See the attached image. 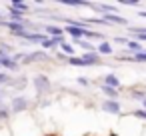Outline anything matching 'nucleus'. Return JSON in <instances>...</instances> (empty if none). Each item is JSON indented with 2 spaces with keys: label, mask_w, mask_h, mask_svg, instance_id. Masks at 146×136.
Wrapping results in <instances>:
<instances>
[{
  "label": "nucleus",
  "mask_w": 146,
  "mask_h": 136,
  "mask_svg": "<svg viewBox=\"0 0 146 136\" xmlns=\"http://www.w3.org/2000/svg\"><path fill=\"white\" fill-rule=\"evenodd\" d=\"M98 52H100V54H112V46H110V42H102V44L98 46Z\"/></svg>",
  "instance_id": "2eb2a0df"
},
{
  "label": "nucleus",
  "mask_w": 146,
  "mask_h": 136,
  "mask_svg": "<svg viewBox=\"0 0 146 136\" xmlns=\"http://www.w3.org/2000/svg\"><path fill=\"white\" fill-rule=\"evenodd\" d=\"M102 110H106V112H110V114H120V104H118L116 100H106V102L102 104Z\"/></svg>",
  "instance_id": "39448f33"
},
{
  "label": "nucleus",
  "mask_w": 146,
  "mask_h": 136,
  "mask_svg": "<svg viewBox=\"0 0 146 136\" xmlns=\"http://www.w3.org/2000/svg\"><path fill=\"white\" fill-rule=\"evenodd\" d=\"M104 22H114V24H126V18L116 16V14H104Z\"/></svg>",
  "instance_id": "0eeeda50"
},
{
  "label": "nucleus",
  "mask_w": 146,
  "mask_h": 136,
  "mask_svg": "<svg viewBox=\"0 0 146 136\" xmlns=\"http://www.w3.org/2000/svg\"><path fill=\"white\" fill-rule=\"evenodd\" d=\"M0 66H2V58H0Z\"/></svg>",
  "instance_id": "a878e982"
},
{
  "label": "nucleus",
  "mask_w": 146,
  "mask_h": 136,
  "mask_svg": "<svg viewBox=\"0 0 146 136\" xmlns=\"http://www.w3.org/2000/svg\"><path fill=\"white\" fill-rule=\"evenodd\" d=\"M144 106H146V100H144Z\"/></svg>",
  "instance_id": "bb28decb"
},
{
  "label": "nucleus",
  "mask_w": 146,
  "mask_h": 136,
  "mask_svg": "<svg viewBox=\"0 0 146 136\" xmlns=\"http://www.w3.org/2000/svg\"><path fill=\"white\" fill-rule=\"evenodd\" d=\"M134 116H138V118H144V120H146V110H136V112H134Z\"/></svg>",
  "instance_id": "412c9836"
},
{
  "label": "nucleus",
  "mask_w": 146,
  "mask_h": 136,
  "mask_svg": "<svg viewBox=\"0 0 146 136\" xmlns=\"http://www.w3.org/2000/svg\"><path fill=\"white\" fill-rule=\"evenodd\" d=\"M64 30H66L74 40H80V38L84 36V32H86V28H82V26H66Z\"/></svg>",
  "instance_id": "7ed1b4c3"
},
{
  "label": "nucleus",
  "mask_w": 146,
  "mask_h": 136,
  "mask_svg": "<svg viewBox=\"0 0 146 136\" xmlns=\"http://www.w3.org/2000/svg\"><path fill=\"white\" fill-rule=\"evenodd\" d=\"M78 82H80V84H82V86H86V84H88V80H86V78H84V76H80V78H78Z\"/></svg>",
  "instance_id": "5701e85b"
},
{
  "label": "nucleus",
  "mask_w": 146,
  "mask_h": 136,
  "mask_svg": "<svg viewBox=\"0 0 146 136\" xmlns=\"http://www.w3.org/2000/svg\"><path fill=\"white\" fill-rule=\"evenodd\" d=\"M8 116V110H4V108H0V118H6Z\"/></svg>",
  "instance_id": "4be33fe9"
},
{
  "label": "nucleus",
  "mask_w": 146,
  "mask_h": 136,
  "mask_svg": "<svg viewBox=\"0 0 146 136\" xmlns=\"http://www.w3.org/2000/svg\"><path fill=\"white\" fill-rule=\"evenodd\" d=\"M0 84H8V74L6 72H0Z\"/></svg>",
  "instance_id": "6ab92c4d"
},
{
  "label": "nucleus",
  "mask_w": 146,
  "mask_h": 136,
  "mask_svg": "<svg viewBox=\"0 0 146 136\" xmlns=\"http://www.w3.org/2000/svg\"><path fill=\"white\" fill-rule=\"evenodd\" d=\"M10 8H14V10H20V12H26V10H28V4H24V2H18V0H16V2H12V4H10Z\"/></svg>",
  "instance_id": "dca6fc26"
},
{
  "label": "nucleus",
  "mask_w": 146,
  "mask_h": 136,
  "mask_svg": "<svg viewBox=\"0 0 146 136\" xmlns=\"http://www.w3.org/2000/svg\"><path fill=\"white\" fill-rule=\"evenodd\" d=\"M132 58H134V60H138V62H146V52H140V54H134Z\"/></svg>",
  "instance_id": "a211bd4d"
},
{
  "label": "nucleus",
  "mask_w": 146,
  "mask_h": 136,
  "mask_svg": "<svg viewBox=\"0 0 146 136\" xmlns=\"http://www.w3.org/2000/svg\"><path fill=\"white\" fill-rule=\"evenodd\" d=\"M84 36H86V38H102V34L92 32V30H86V32H84Z\"/></svg>",
  "instance_id": "f3484780"
},
{
  "label": "nucleus",
  "mask_w": 146,
  "mask_h": 136,
  "mask_svg": "<svg viewBox=\"0 0 146 136\" xmlns=\"http://www.w3.org/2000/svg\"><path fill=\"white\" fill-rule=\"evenodd\" d=\"M104 84H106V86H112V88H118L120 80H118L114 74H106V76H104Z\"/></svg>",
  "instance_id": "6e6552de"
},
{
  "label": "nucleus",
  "mask_w": 146,
  "mask_h": 136,
  "mask_svg": "<svg viewBox=\"0 0 146 136\" xmlns=\"http://www.w3.org/2000/svg\"><path fill=\"white\" fill-rule=\"evenodd\" d=\"M82 58H84L90 66H92V64H100V58H98V54H94V52H86Z\"/></svg>",
  "instance_id": "9d476101"
},
{
  "label": "nucleus",
  "mask_w": 146,
  "mask_h": 136,
  "mask_svg": "<svg viewBox=\"0 0 146 136\" xmlns=\"http://www.w3.org/2000/svg\"><path fill=\"white\" fill-rule=\"evenodd\" d=\"M126 46H128V48H130L134 54H140V52H144V50H142V46H140V42H136V40H128V44H126Z\"/></svg>",
  "instance_id": "f8f14e48"
},
{
  "label": "nucleus",
  "mask_w": 146,
  "mask_h": 136,
  "mask_svg": "<svg viewBox=\"0 0 146 136\" xmlns=\"http://www.w3.org/2000/svg\"><path fill=\"white\" fill-rule=\"evenodd\" d=\"M60 48H62V52H64V54H68L70 58L74 56V46H72V44H68V42H62V44H60Z\"/></svg>",
  "instance_id": "4468645a"
},
{
  "label": "nucleus",
  "mask_w": 146,
  "mask_h": 136,
  "mask_svg": "<svg viewBox=\"0 0 146 136\" xmlns=\"http://www.w3.org/2000/svg\"><path fill=\"white\" fill-rule=\"evenodd\" d=\"M138 16H142V18H146V12H140V14H138Z\"/></svg>",
  "instance_id": "393cba45"
},
{
  "label": "nucleus",
  "mask_w": 146,
  "mask_h": 136,
  "mask_svg": "<svg viewBox=\"0 0 146 136\" xmlns=\"http://www.w3.org/2000/svg\"><path fill=\"white\" fill-rule=\"evenodd\" d=\"M8 8H10V6H8ZM22 14H24V12H20V10H14V8H10V18H12L14 22H24Z\"/></svg>",
  "instance_id": "ddd939ff"
},
{
  "label": "nucleus",
  "mask_w": 146,
  "mask_h": 136,
  "mask_svg": "<svg viewBox=\"0 0 146 136\" xmlns=\"http://www.w3.org/2000/svg\"><path fill=\"white\" fill-rule=\"evenodd\" d=\"M44 30H46L52 38H62V32H64L60 26H54V24H46V26H44Z\"/></svg>",
  "instance_id": "423d86ee"
},
{
  "label": "nucleus",
  "mask_w": 146,
  "mask_h": 136,
  "mask_svg": "<svg viewBox=\"0 0 146 136\" xmlns=\"http://www.w3.org/2000/svg\"><path fill=\"white\" fill-rule=\"evenodd\" d=\"M46 58H48V56H46L44 50H40V52H30V54L24 56V64H30V62H34V60H46Z\"/></svg>",
  "instance_id": "20e7f679"
},
{
  "label": "nucleus",
  "mask_w": 146,
  "mask_h": 136,
  "mask_svg": "<svg viewBox=\"0 0 146 136\" xmlns=\"http://www.w3.org/2000/svg\"><path fill=\"white\" fill-rule=\"evenodd\" d=\"M8 56V50H2V48H0V58H6Z\"/></svg>",
  "instance_id": "b1692460"
},
{
  "label": "nucleus",
  "mask_w": 146,
  "mask_h": 136,
  "mask_svg": "<svg viewBox=\"0 0 146 136\" xmlns=\"http://www.w3.org/2000/svg\"><path fill=\"white\" fill-rule=\"evenodd\" d=\"M68 64H70V66H90L82 56H72V58L68 60Z\"/></svg>",
  "instance_id": "9b49d317"
},
{
  "label": "nucleus",
  "mask_w": 146,
  "mask_h": 136,
  "mask_svg": "<svg viewBox=\"0 0 146 136\" xmlns=\"http://www.w3.org/2000/svg\"><path fill=\"white\" fill-rule=\"evenodd\" d=\"M102 92L110 98V100H116L118 98V92H116V88H112V86H106V84H102Z\"/></svg>",
  "instance_id": "1a4fd4ad"
},
{
  "label": "nucleus",
  "mask_w": 146,
  "mask_h": 136,
  "mask_svg": "<svg viewBox=\"0 0 146 136\" xmlns=\"http://www.w3.org/2000/svg\"><path fill=\"white\" fill-rule=\"evenodd\" d=\"M34 86H36V92L38 94H46L50 90V80L44 74H38V76H34Z\"/></svg>",
  "instance_id": "f257e3e1"
},
{
  "label": "nucleus",
  "mask_w": 146,
  "mask_h": 136,
  "mask_svg": "<svg viewBox=\"0 0 146 136\" xmlns=\"http://www.w3.org/2000/svg\"><path fill=\"white\" fill-rule=\"evenodd\" d=\"M28 108V100L24 96H14L12 98V112H22Z\"/></svg>",
  "instance_id": "f03ea898"
},
{
  "label": "nucleus",
  "mask_w": 146,
  "mask_h": 136,
  "mask_svg": "<svg viewBox=\"0 0 146 136\" xmlns=\"http://www.w3.org/2000/svg\"><path fill=\"white\" fill-rule=\"evenodd\" d=\"M122 4H124V6H138L136 0H122Z\"/></svg>",
  "instance_id": "aec40b11"
}]
</instances>
